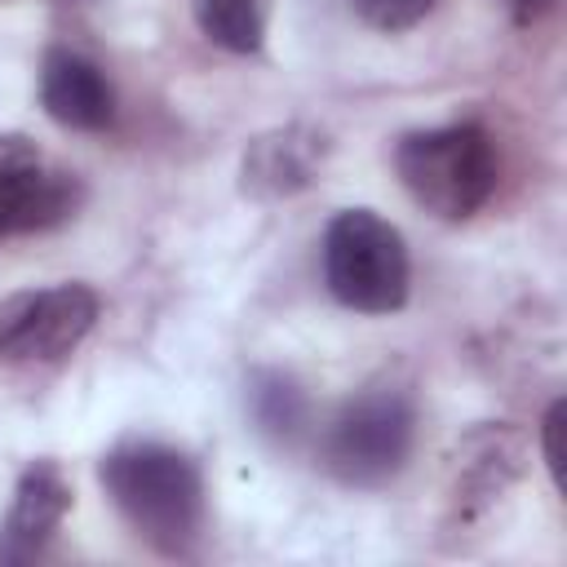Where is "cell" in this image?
<instances>
[{
	"label": "cell",
	"mask_w": 567,
	"mask_h": 567,
	"mask_svg": "<svg viewBox=\"0 0 567 567\" xmlns=\"http://www.w3.org/2000/svg\"><path fill=\"white\" fill-rule=\"evenodd\" d=\"M102 487L120 518L159 554L186 558L204 532V478L168 443H120L102 456Z\"/></svg>",
	"instance_id": "obj_1"
},
{
	"label": "cell",
	"mask_w": 567,
	"mask_h": 567,
	"mask_svg": "<svg viewBox=\"0 0 567 567\" xmlns=\"http://www.w3.org/2000/svg\"><path fill=\"white\" fill-rule=\"evenodd\" d=\"M403 190L439 221L474 217L496 190V151L478 124L416 128L394 146Z\"/></svg>",
	"instance_id": "obj_2"
},
{
	"label": "cell",
	"mask_w": 567,
	"mask_h": 567,
	"mask_svg": "<svg viewBox=\"0 0 567 567\" xmlns=\"http://www.w3.org/2000/svg\"><path fill=\"white\" fill-rule=\"evenodd\" d=\"M323 279L341 306L359 315H394L412 284L408 244L372 208H346L323 230Z\"/></svg>",
	"instance_id": "obj_3"
},
{
	"label": "cell",
	"mask_w": 567,
	"mask_h": 567,
	"mask_svg": "<svg viewBox=\"0 0 567 567\" xmlns=\"http://www.w3.org/2000/svg\"><path fill=\"white\" fill-rule=\"evenodd\" d=\"M412 439V403L399 390H368L332 416L323 434V465L350 487H381L408 465Z\"/></svg>",
	"instance_id": "obj_4"
},
{
	"label": "cell",
	"mask_w": 567,
	"mask_h": 567,
	"mask_svg": "<svg viewBox=\"0 0 567 567\" xmlns=\"http://www.w3.org/2000/svg\"><path fill=\"white\" fill-rule=\"evenodd\" d=\"M97 292L84 284H53L0 301V359L44 363L71 354L97 323Z\"/></svg>",
	"instance_id": "obj_5"
},
{
	"label": "cell",
	"mask_w": 567,
	"mask_h": 567,
	"mask_svg": "<svg viewBox=\"0 0 567 567\" xmlns=\"http://www.w3.org/2000/svg\"><path fill=\"white\" fill-rule=\"evenodd\" d=\"M80 208L75 173L58 168L31 137L0 133V239L66 221Z\"/></svg>",
	"instance_id": "obj_6"
},
{
	"label": "cell",
	"mask_w": 567,
	"mask_h": 567,
	"mask_svg": "<svg viewBox=\"0 0 567 567\" xmlns=\"http://www.w3.org/2000/svg\"><path fill=\"white\" fill-rule=\"evenodd\" d=\"M323 164H328V133H319L315 124H279L248 142L239 159V186L252 199H288L315 186Z\"/></svg>",
	"instance_id": "obj_7"
},
{
	"label": "cell",
	"mask_w": 567,
	"mask_h": 567,
	"mask_svg": "<svg viewBox=\"0 0 567 567\" xmlns=\"http://www.w3.org/2000/svg\"><path fill=\"white\" fill-rule=\"evenodd\" d=\"M523 474V439L505 425H483L474 430L456 461H452V487H447V501H452V514L456 523H470V518H483Z\"/></svg>",
	"instance_id": "obj_8"
},
{
	"label": "cell",
	"mask_w": 567,
	"mask_h": 567,
	"mask_svg": "<svg viewBox=\"0 0 567 567\" xmlns=\"http://www.w3.org/2000/svg\"><path fill=\"white\" fill-rule=\"evenodd\" d=\"M40 102L62 128L97 133L115 115V89L97 62L75 49H49L40 66Z\"/></svg>",
	"instance_id": "obj_9"
},
{
	"label": "cell",
	"mask_w": 567,
	"mask_h": 567,
	"mask_svg": "<svg viewBox=\"0 0 567 567\" xmlns=\"http://www.w3.org/2000/svg\"><path fill=\"white\" fill-rule=\"evenodd\" d=\"M71 509V483L62 478V470L53 461H31L18 474L13 487V505L4 514L0 527V558H31L49 545V536L58 532V523Z\"/></svg>",
	"instance_id": "obj_10"
},
{
	"label": "cell",
	"mask_w": 567,
	"mask_h": 567,
	"mask_svg": "<svg viewBox=\"0 0 567 567\" xmlns=\"http://www.w3.org/2000/svg\"><path fill=\"white\" fill-rule=\"evenodd\" d=\"M195 27L226 53H257L266 44L270 0H190Z\"/></svg>",
	"instance_id": "obj_11"
},
{
	"label": "cell",
	"mask_w": 567,
	"mask_h": 567,
	"mask_svg": "<svg viewBox=\"0 0 567 567\" xmlns=\"http://www.w3.org/2000/svg\"><path fill=\"white\" fill-rule=\"evenodd\" d=\"M252 416L266 434L275 439H297L306 425V394L284 377V372H261L252 381Z\"/></svg>",
	"instance_id": "obj_12"
},
{
	"label": "cell",
	"mask_w": 567,
	"mask_h": 567,
	"mask_svg": "<svg viewBox=\"0 0 567 567\" xmlns=\"http://www.w3.org/2000/svg\"><path fill=\"white\" fill-rule=\"evenodd\" d=\"M350 4L377 31H408L434 9V0H350Z\"/></svg>",
	"instance_id": "obj_13"
},
{
	"label": "cell",
	"mask_w": 567,
	"mask_h": 567,
	"mask_svg": "<svg viewBox=\"0 0 567 567\" xmlns=\"http://www.w3.org/2000/svg\"><path fill=\"white\" fill-rule=\"evenodd\" d=\"M563 421H567V403L554 399L545 421H540V452H545V465L554 474V487H563Z\"/></svg>",
	"instance_id": "obj_14"
},
{
	"label": "cell",
	"mask_w": 567,
	"mask_h": 567,
	"mask_svg": "<svg viewBox=\"0 0 567 567\" xmlns=\"http://www.w3.org/2000/svg\"><path fill=\"white\" fill-rule=\"evenodd\" d=\"M554 9H558V0H514V22L518 27H532L545 13H554Z\"/></svg>",
	"instance_id": "obj_15"
}]
</instances>
